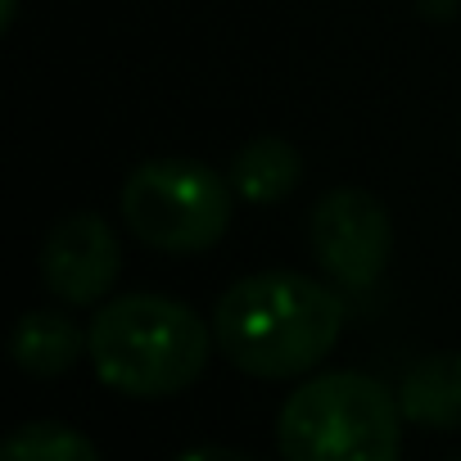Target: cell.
<instances>
[{"instance_id":"obj_1","label":"cell","mask_w":461,"mask_h":461,"mask_svg":"<svg viewBox=\"0 0 461 461\" xmlns=\"http://www.w3.org/2000/svg\"><path fill=\"white\" fill-rule=\"evenodd\" d=\"M344 330V299L303 272H258L236 281L212 308L221 357L254 380L317 371Z\"/></svg>"},{"instance_id":"obj_2","label":"cell","mask_w":461,"mask_h":461,"mask_svg":"<svg viewBox=\"0 0 461 461\" xmlns=\"http://www.w3.org/2000/svg\"><path fill=\"white\" fill-rule=\"evenodd\" d=\"M212 326L167 294H118L86 326V357L113 393L172 398L212 357Z\"/></svg>"},{"instance_id":"obj_3","label":"cell","mask_w":461,"mask_h":461,"mask_svg":"<svg viewBox=\"0 0 461 461\" xmlns=\"http://www.w3.org/2000/svg\"><path fill=\"white\" fill-rule=\"evenodd\" d=\"M402 420L398 393L384 380L326 371L285 398L276 447L285 461H398Z\"/></svg>"},{"instance_id":"obj_4","label":"cell","mask_w":461,"mask_h":461,"mask_svg":"<svg viewBox=\"0 0 461 461\" xmlns=\"http://www.w3.org/2000/svg\"><path fill=\"white\" fill-rule=\"evenodd\" d=\"M230 208H236L230 181L194 158H149L122 181V221L158 254L212 249L230 226Z\"/></svg>"},{"instance_id":"obj_5","label":"cell","mask_w":461,"mask_h":461,"mask_svg":"<svg viewBox=\"0 0 461 461\" xmlns=\"http://www.w3.org/2000/svg\"><path fill=\"white\" fill-rule=\"evenodd\" d=\"M312 258L344 290H371L393 254V221L389 208L357 185H339L312 208Z\"/></svg>"},{"instance_id":"obj_6","label":"cell","mask_w":461,"mask_h":461,"mask_svg":"<svg viewBox=\"0 0 461 461\" xmlns=\"http://www.w3.org/2000/svg\"><path fill=\"white\" fill-rule=\"evenodd\" d=\"M37 267L55 299L86 308L113 290V281L122 272V249H118L113 226L95 208H82V212H64L50 226V236L41 240Z\"/></svg>"},{"instance_id":"obj_7","label":"cell","mask_w":461,"mask_h":461,"mask_svg":"<svg viewBox=\"0 0 461 461\" xmlns=\"http://www.w3.org/2000/svg\"><path fill=\"white\" fill-rule=\"evenodd\" d=\"M226 181L236 190V199H245L254 208H272L303 181V158L285 136H254L236 149V158L226 167Z\"/></svg>"},{"instance_id":"obj_8","label":"cell","mask_w":461,"mask_h":461,"mask_svg":"<svg viewBox=\"0 0 461 461\" xmlns=\"http://www.w3.org/2000/svg\"><path fill=\"white\" fill-rule=\"evenodd\" d=\"M398 407L420 429H456L461 425V353L416 357L398 384Z\"/></svg>"},{"instance_id":"obj_9","label":"cell","mask_w":461,"mask_h":461,"mask_svg":"<svg viewBox=\"0 0 461 461\" xmlns=\"http://www.w3.org/2000/svg\"><path fill=\"white\" fill-rule=\"evenodd\" d=\"M82 348H86V335L77 330L73 317H64L55 308L23 312L19 326H14V339H10V353H14L19 371H28L37 380H55V375L73 371Z\"/></svg>"},{"instance_id":"obj_10","label":"cell","mask_w":461,"mask_h":461,"mask_svg":"<svg viewBox=\"0 0 461 461\" xmlns=\"http://www.w3.org/2000/svg\"><path fill=\"white\" fill-rule=\"evenodd\" d=\"M0 461H100V452L82 429L64 420H32L5 438Z\"/></svg>"},{"instance_id":"obj_11","label":"cell","mask_w":461,"mask_h":461,"mask_svg":"<svg viewBox=\"0 0 461 461\" xmlns=\"http://www.w3.org/2000/svg\"><path fill=\"white\" fill-rule=\"evenodd\" d=\"M172 461H254L249 452H240V447H221V443H199V447H185L181 456H172Z\"/></svg>"},{"instance_id":"obj_12","label":"cell","mask_w":461,"mask_h":461,"mask_svg":"<svg viewBox=\"0 0 461 461\" xmlns=\"http://www.w3.org/2000/svg\"><path fill=\"white\" fill-rule=\"evenodd\" d=\"M14 10H19V0H5V14H0V23L14 28Z\"/></svg>"},{"instance_id":"obj_13","label":"cell","mask_w":461,"mask_h":461,"mask_svg":"<svg viewBox=\"0 0 461 461\" xmlns=\"http://www.w3.org/2000/svg\"><path fill=\"white\" fill-rule=\"evenodd\" d=\"M456 461H461V456H456Z\"/></svg>"}]
</instances>
